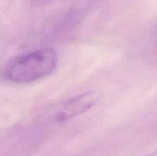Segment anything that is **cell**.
I'll return each instance as SVG.
<instances>
[{
    "label": "cell",
    "mask_w": 157,
    "mask_h": 156,
    "mask_svg": "<svg viewBox=\"0 0 157 156\" xmlns=\"http://www.w3.org/2000/svg\"><path fill=\"white\" fill-rule=\"evenodd\" d=\"M58 63L56 51L45 47L15 57L5 65L2 74L12 83L29 84L52 74Z\"/></svg>",
    "instance_id": "cell-1"
},
{
    "label": "cell",
    "mask_w": 157,
    "mask_h": 156,
    "mask_svg": "<svg viewBox=\"0 0 157 156\" xmlns=\"http://www.w3.org/2000/svg\"><path fill=\"white\" fill-rule=\"evenodd\" d=\"M98 99V94L94 91H87L78 95L61 106L55 116V119L58 122L70 120L90 110L96 105Z\"/></svg>",
    "instance_id": "cell-2"
},
{
    "label": "cell",
    "mask_w": 157,
    "mask_h": 156,
    "mask_svg": "<svg viewBox=\"0 0 157 156\" xmlns=\"http://www.w3.org/2000/svg\"><path fill=\"white\" fill-rule=\"evenodd\" d=\"M52 0H35V2L38 5H45L50 2Z\"/></svg>",
    "instance_id": "cell-3"
}]
</instances>
